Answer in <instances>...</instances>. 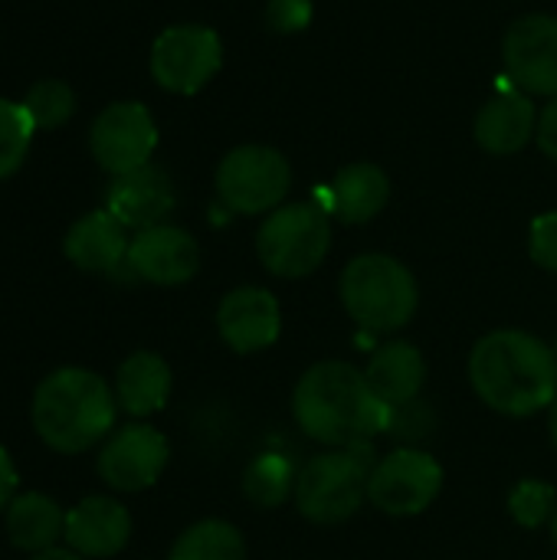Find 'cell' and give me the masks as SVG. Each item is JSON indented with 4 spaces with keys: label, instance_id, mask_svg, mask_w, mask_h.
<instances>
[{
    "label": "cell",
    "instance_id": "cell-1",
    "mask_svg": "<svg viewBox=\"0 0 557 560\" xmlns=\"http://www.w3.org/2000/svg\"><path fill=\"white\" fill-rule=\"evenodd\" d=\"M292 413L309 440L332 450L364 446L391 427V407L371 390L364 371L345 361L312 364L292 390Z\"/></svg>",
    "mask_w": 557,
    "mask_h": 560
},
{
    "label": "cell",
    "instance_id": "cell-2",
    "mask_svg": "<svg viewBox=\"0 0 557 560\" xmlns=\"http://www.w3.org/2000/svg\"><path fill=\"white\" fill-rule=\"evenodd\" d=\"M476 397L502 417H532L555 404L557 358L542 338L502 328L486 335L469 354Z\"/></svg>",
    "mask_w": 557,
    "mask_h": 560
},
{
    "label": "cell",
    "instance_id": "cell-3",
    "mask_svg": "<svg viewBox=\"0 0 557 560\" xmlns=\"http://www.w3.org/2000/svg\"><path fill=\"white\" fill-rule=\"evenodd\" d=\"M118 400L108 384L85 368H59L33 394V430L66 456L85 453L115 430Z\"/></svg>",
    "mask_w": 557,
    "mask_h": 560
},
{
    "label": "cell",
    "instance_id": "cell-4",
    "mask_svg": "<svg viewBox=\"0 0 557 560\" xmlns=\"http://www.w3.org/2000/svg\"><path fill=\"white\" fill-rule=\"evenodd\" d=\"M341 305L364 331L391 335L417 315L420 289L401 259L387 253H364L341 272Z\"/></svg>",
    "mask_w": 557,
    "mask_h": 560
},
{
    "label": "cell",
    "instance_id": "cell-5",
    "mask_svg": "<svg viewBox=\"0 0 557 560\" xmlns=\"http://www.w3.org/2000/svg\"><path fill=\"white\" fill-rule=\"evenodd\" d=\"M374 450L348 446L312 456L295 479V509L312 525H341L368 502Z\"/></svg>",
    "mask_w": 557,
    "mask_h": 560
},
{
    "label": "cell",
    "instance_id": "cell-6",
    "mask_svg": "<svg viewBox=\"0 0 557 560\" xmlns=\"http://www.w3.org/2000/svg\"><path fill=\"white\" fill-rule=\"evenodd\" d=\"M332 246V217L318 203H282L266 213L256 233L259 262L279 279L312 276Z\"/></svg>",
    "mask_w": 557,
    "mask_h": 560
},
{
    "label": "cell",
    "instance_id": "cell-7",
    "mask_svg": "<svg viewBox=\"0 0 557 560\" xmlns=\"http://www.w3.org/2000/svg\"><path fill=\"white\" fill-rule=\"evenodd\" d=\"M213 184L220 207H227L230 213L259 217L286 203V194L292 187V164L279 148L240 144L223 154Z\"/></svg>",
    "mask_w": 557,
    "mask_h": 560
},
{
    "label": "cell",
    "instance_id": "cell-8",
    "mask_svg": "<svg viewBox=\"0 0 557 560\" xmlns=\"http://www.w3.org/2000/svg\"><path fill=\"white\" fill-rule=\"evenodd\" d=\"M223 66V43L210 26H167L151 46V75L174 95L200 92Z\"/></svg>",
    "mask_w": 557,
    "mask_h": 560
},
{
    "label": "cell",
    "instance_id": "cell-9",
    "mask_svg": "<svg viewBox=\"0 0 557 560\" xmlns=\"http://www.w3.org/2000/svg\"><path fill=\"white\" fill-rule=\"evenodd\" d=\"M443 489V466L414 446H401L391 456L378 459L371 472L368 499L378 512L391 518H410L427 512Z\"/></svg>",
    "mask_w": 557,
    "mask_h": 560
},
{
    "label": "cell",
    "instance_id": "cell-10",
    "mask_svg": "<svg viewBox=\"0 0 557 560\" xmlns=\"http://www.w3.org/2000/svg\"><path fill=\"white\" fill-rule=\"evenodd\" d=\"M89 148L112 177L138 171L151 164L158 148V125L141 102H112L92 121Z\"/></svg>",
    "mask_w": 557,
    "mask_h": 560
},
{
    "label": "cell",
    "instance_id": "cell-11",
    "mask_svg": "<svg viewBox=\"0 0 557 560\" xmlns=\"http://www.w3.org/2000/svg\"><path fill=\"white\" fill-rule=\"evenodd\" d=\"M506 75L529 95H557V16H519L502 39Z\"/></svg>",
    "mask_w": 557,
    "mask_h": 560
},
{
    "label": "cell",
    "instance_id": "cell-12",
    "mask_svg": "<svg viewBox=\"0 0 557 560\" xmlns=\"http://www.w3.org/2000/svg\"><path fill=\"white\" fill-rule=\"evenodd\" d=\"M167 456H171V446L154 427L131 423L112 433L108 443L102 446L98 476L115 492H141L161 479Z\"/></svg>",
    "mask_w": 557,
    "mask_h": 560
},
{
    "label": "cell",
    "instance_id": "cell-13",
    "mask_svg": "<svg viewBox=\"0 0 557 560\" xmlns=\"http://www.w3.org/2000/svg\"><path fill=\"white\" fill-rule=\"evenodd\" d=\"M125 266L151 285H184L200 269V249L187 230L158 223L135 233Z\"/></svg>",
    "mask_w": 557,
    "mask_h": 560
},
{
    "label": "cell",
    "instance_id": "cell-14",
    "mask_svg": "<svg viewBox=\"0 0 557 560\" xmlns=\"http://www.w3.org/2000/svg\"><path fill=\"white\" fill-rule=\"evenodd\" d=\"M217 331L236 354H256L276 345L282 331V312L269 289L240 285L223 295L217 308Z\"/></svg>",
    "mask_w": 557,
    "mask_h": 560
},
{
    "label": "cell",
    "instance_id": "cell-15",
    "mask_svg": "<svg viewBox=\"0 0 557 560\" xmlns=\"http://www.w3.org/2000/svg\"><path fill=\"white\" fill-rule=\"evenodd\" d=\"M105 210L125 226V230H148L164 223V217L174 210V187L171 177L154 167L144 164L138 171L118 174L108 184L105 194Z\"/></svg>",
    "mask_w": 557,
    "mask_h": 560
},
{
    "label": "cell",
    "instance_id": "cell-16",
    "mask_svg": "<svg viewBox=\"0 0 557 560\" xmlns=\"http://www.w3.org/2000/svg\"><path fill=\"white\" fill-rule=\"evenodd\" d=\"M538 128V112L529 92L509 85L499 89L473 121V135L483 151L489 154H519Z\"/></svg>",
    "mask_w": 557,
    "mask_h": 560
},
{
    "label": "cell",
    "instance_id": "cell-17",
    "mask_svg": "<svg viewBox=\"0 0 557 560\" xmlns=\"http://www.w3.org/2000/svg\"><path fill=\"white\" fill-rule=\"evenodd\" d=\"M62 538L82 558H115L131 538V515L121 502L92 495L66 515Z\"/></svg>",
    "mask_w": 557,
    "mask_h": 560
},
{
    "label": "cell",
    "instance_id": "cell-18",
    "mask_svg": "<svg viewBox=\"0 0 557 560\" xmlns=\"http://www.w3.org/2000/svg\"><path fill=\"white\" fill-rule=\"evenodd\" d=\"M318 207H325L328 217H338L348 226L371 223L391 200V177L368 161L341 167L332 184L318 194Z\"/></svg>",
    "mask_w": 557,
    "mask_h": 560
},
{
    "label": "cell",
    "instance_id": "cell-19",
    "mask_svg": "<svg viewBox=\"0 0 557 560\" xmlns=\"http://www.w3.org/2000/svg\"><path fill=\"white\" fill-rule=\"evenodd\" d=\"M128 233L108 210H92L66 233V256L82 272H115L128 259Z\"/></svg>",
    "mask_w": 557,
    "mask_h": 560
},
{
    "label": "cell",
    "instance_id": "cell-20",
    "mask_svg": "<svg viewBox=\"0 0 557 560\" xmlns=\"http://www.w3.org/2000/svg\"><path fill=\"white\" fill-rule=\"evenodd\" d=\"M364 377H368L371 390L394 410V407L420 400V390L427 384V361L417 351V345L387 341L371 354Z\"/></svg>",
    "mask_w": 557,
    "mask_h": 560
},
{
    "label": "cell",
    "instance_id": "cell-21",
    "mask_svg": "<svg viewBox=\"0 0 557 560\" xmlns=\"http://www.w3.org/2000/svg\"><path fill=\"white\" fill-rule=\"evenodd\" d=\"M171 368L154 351H135L115 374V400L128 417H151L171 397Z\"/></svg>",
    "mask_w": 557,
    "mask_h": 560
},
{
    "label": "cell",
    "instance_id": "cell-22",
    "mask_svg": "<svg viewBox=\"0 0 557 560\" xmlns=\"http://www.w3.org/2000/svg\"><path fill=\"white\" fill-rule=\"evenodd\" d=\"M66 535V515L62 509L39 492L16 495L7 509V538L13 548L39 555L56 548V541Z\"/></svg>",
    "mask_w": 557,
    "mask_h": 560
},
{
    "label": "cell",
    "instance_id": "cell-23",
    "mask_svg": "<svg viewBox=\"0 0 557 560\" xmlns=\"http://www.w3.org/2000/svg\"><path fill=\"white\" fill-rule=\"evenodd\" d=\"M167 560H246V541L230 522L207 518L174 541Z\"/></svg>",
    "mask_w": 557,
    "mask_h": 560
},
{
    "label": "cell",
    "instance_id": "cell-24",
    "mask_svg": "<svg viewBox=\"0 0 557 560\" xmlns=\"http://www.w3.org/2000/svg\"><path fill=\"white\" fill-rule=\"evenodd\" d=\"M295 466L282 453H259L243 472V495L256 509H279L295 495Z\"/></svg>",
    "mask_w": 557,
    "mask_h": 560
},
{
    "label": "cell",
    "instance_id": "cell-25",
    "mask_svg": "<svg viewBox=\"0 0 557 560\" xmlns=\"http://www.w3.org/2000/svg\"><path fill=\"white\" fill-rule=\"evenodd\" d=\"M33 121V128H43V131H53L59 125H66L76 112V92L62 82V79H43L36 82L26 98L20 102Z\"/></svg>",
    "mask_w": 557,
    "mask_h": 560
},
{
    "label": "cell",
    "instance_id": "cell-26",
    "mask_svg": "<svg viewBox=\"0 0 557 560\" xmlns=\"http://www.w3.org/2000/svg\"><path fill=\"white\" fill-rule=\"evenodd\" d=\"M33 131L36 128H33L26 108L10 98H0V180L10 177L23 164Z\"/></svg>",
    "mask_w": 557,
    "mask_h": 560
},
{
    "label": "cell",
    "instance_id": "cell-27",
    "mask_svg": "<svg viewBox=\"0 0 557 560\" xmlns=\"http://www.w3.org/2000/svg\"><path fill=\"white\" fill-rule=\"evenodd\" d=\"M509 515H512L522 528H542V525L555 522V486H548V482H542V479H522V482L509 492Z\"/></svg>",
    "mask_w": 557,
    "mask_h": 560
},
{
    "label": "cell",
    "instance_id": "cell-28",
    "mask_svg": "<svg viewBox=\"0 0 557 560\" xmlns=\"http://www.w3.org/2000/svg\"><path fill=\"white\" fill-rule=\"evenodd\" d=\"M430 430H433V413H430L420 400L391 410V427H387V433H391L394 440L417 443V440L430 436Z\"/></svg>",
    "mask_w": 557,
    "mask_h": 560
},
{
    "label": "cell",
    "instance_id": "cell-29",
    "mask_svg": "<svg viewBox=\"0 0 557 560\" xmlns=\"http://www.w3.org/2000/svg\"><path fill=\"white\" fill-rule=\"evenodd\" d=\"M529 253H532V259H535L545 272H555L557 276V210L542 213V217L532 223Z\"/></svg>",
    "mask_w": 557,
    "mask_h": 560
},
{
    "label": "cell",
    "instance_id": "cell-30",
    "mask_svg": "<svg viewBox=\"0 0 557 560\" xmlns=\"http://www.w3.org/2000/svg\"><path fill=\"white\" fill-rule=\"evenodd\" d=\"M312 0H269L266 3V23L276 33H302L312 23Z\"/></svg>",
    "mask_w": 557,
    "mask_h": 560
},
{
    "label": "cell",
    "instance_id": "cell-31",
    "mask_svg": "<svg viewBox=\"0 0 557 560\" xmlns=\"http://www.w3.org/2000/svg\"><path fill=\"white\" fill-rule=\"evenodd\" d=\"M535 138H538V148H542L552 161H557V95L538 112Z\"/></svg>",
    "mask_w": 557,
    "mask_h": 560
},
{
    "label": "cell",
    "instance_id": "cell-32",
    "mask_svg": "<svg viewBox=\"0 0 557 560\" xmlns=\"http://www.w3.org/2000/svg\"><path fill=\"white\" fill-rule=\"evenodd\" d=\"M16 469H13V463H10V453L0 446V512L3 509H10V502L16 499Z\"/></svg>",
    "mask_w": 557,
    "mask_h": 560
},
{
    "label": "cell",
    "instance_id": "cell-33",
    "mask_svg": "<svg viewBox=\"0 0 557 560\" xmlns=\"http://www.w3.org/2000/svg\"><path fill=\"white\" fill-rule=\"evenodd\" d=\"M30 560H85V558H82V555H76V551H69V548H49V551L33 555Z\"/></svg>",
    "mask_w": 557,
    "mask_h": 560
},
{
    "label": "cell",
    "instance_id": "cell-34",
    "mask_svg": "<svg viewBox=\"0 0 557 560\" xmlns=\"http://www.w3.org/2000/svg\"><path fill=\"white\" fill-rule=\"evenodd\" d=\"M552 440H555V450H557V397H555V404H552Z\"/></svg>",
    "mask_w": 557,
    "mask_h": 560
},
{
    "label": "cell",
    "instance_id": "cell-35",
    "mask_svg": "<svg viewBox=\"0 0 557 560\" xmlns=\"http://www.w3.org/2000/svg\"><path fill=\"white\" fill-rule=\"evenodd\" d=\"M552 538H555V548H557V515H555V522H552Z\"/></svg>",
    "mask_w": 557,
    "mask_h": 560
},
{
    "label": "cell",
    "instance_id": "cell-36",
    "mask_svg": "<svg viewBox=\"0 0 557 560\" xmlns=\"http://www.w3.org/2000/svg\"><path fill=\"white\" fill-rule=\"evenodd\" d=\"M555 358H557V338H555Z\"/></svg>",
    "mask_w": 557,
    "mask_h": 560
}]
</instances>
